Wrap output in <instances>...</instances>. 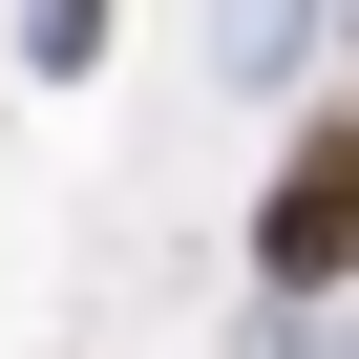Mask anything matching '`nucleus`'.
<instances>
[{"label":"nucleus","instance_id":"f257e3e1","mask_svg":"<svg viewBox=\"0 0 359 359\" xmlns=\"http://www.w3.org/2000/svg\"><path fill=\"white\" fill-rule=\"evenodd\" d=\"M359 275V106H317L254 191V296H338Z\"/></svg>","mask_w":359,"mask_h":359},{"label":"nucleus","instance_id":"f03ea898","mask_svg":"<svg viewBox=\"0 0 359 359\" xmlns=\"http://www.w3.org/2000/svg\"><path fill=\"white\" fill-rule=\"evenodd\" d=\"M22 43H43V85H85L106 64V0H22Z\"/></svg>","mask_w":359,"mask_h":359}]
</instances>
